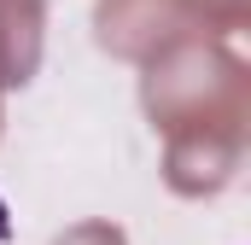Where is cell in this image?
Listing matches in <instances>:
<instances>
[{
  "label": "cell",
  "instance_id": "obj_1",
  "mask_svg": "<svg viewBox=\"0 0 251 245\" xmlns=\"http://www.w3.org/2000/svg\"><path fill=\"white\" fill-rule=\"evenodd\" d=\"M12 240V216H6V204H0V245Z\"/></svg>",
  "mask_w": 251,
  "mask_h": 245
}]
</instances>
